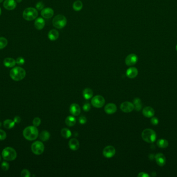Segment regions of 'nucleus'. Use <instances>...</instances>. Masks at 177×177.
<instances>
[{"label": "nucleus", "instance_id": "obj_40", "mask_svg": "<svg viewBox=\"0 0 177 177\" xmlns=\"http://www.w3.org/2000/svg\"><path fill=\"white\" fill-rule=\"evenodd\" d=\"M158 118L155 117H152L151 119V123L152 125H157L158 124Z\"/></svg>", "mask_w": 177, "mask_h": 177}, {"label": "nucleus", "instance_id": "obj_42", "mask_svg": "<svg viewBox=\"0 0 177 177\" xmlns=\"http://www.w3.org/2000/svg\"><path fill=\"white\" fill-rule=\"evenodd\" d=\"M14 121L15 123H19L20 122H21V118L19 116H16L14 118Z\"/></svg>", "mask_w": 177, "mask_h": 177}, {"label": "nucleus", "instance_id": "obj_18", "mask_svg": "<svg viewBox=\"0 0 177 177\" xmlns=\"http://www.w3.org/2000/svg\"><path fill=\"white\" fill-rule=\"evenodd\" d=\"M142 114L144 116L148 118H150L154 116L155 114L154 110L151 107H146L142 110Z\"/></svg>", "mask_w": 177, "mask_h": 177}, {"label": "nucleus", "instance_id": "obj_9", "mask_svg": "<svg viewBox=\"0 0 177 177\" xmlns=\"http://www.w3.org/2000/svg\"><path fill=\"white\" fill-rule=\"evenodd\" d=\"M102 154L105 158H112L116 154V150L114 147L108 145L104 149Z\"/></svg>", "mask_w": 177, "mask_h": 177}, {"label": "nucleus", "instance_id": "obj_47", "mask_svg": "<svg viewBox=\"0 0 177 177\" xmlns=\"http://www.w3.org/2000/svg\"><path fill=\"white\" fill-rule=\"evenodd\" d=\"M1 156H0V161H1Z\"/></svg>", "mask_w": 177, "mask_h": 177}, {"label": "nucleus", "instance_id": "obj_28", "mask_svg": "<svg viewBox=\"0 0 177 177\" xmlns=\"http://www.w3.org/2000/svg\"><path fill=\"white\" fill-rule=\"evenodd\" d=\"M83 7V3L79 0L76 1L73 5V8L75 11H80V10L82 9Z\"/></svg>", "mask_w": 177, "mask_h": 177}, {"label": "nucleus", "instance_id": "obj_4", "mask_svg": "<svg viewBox=\"0 0 177 177\" xmlns=\"http://www.w3.org/2000/svg\"><path fill=\"white\" fill-rule=\"evenodd\" d=\"M67 24V18L62 15H58L55 16L53 19V25L57 29H61L64 28Z\"/></svg>", "mask_w": 177, "mask_h": 177}, {"label": "nucleus", "instance_id": "obj_34", "mask_svg": "<svg viewBox=\"0 0 177 177\" xmlns=\"http://www.w3.org/2000/svg\"><path fill=\"white\" fill-rule=\"evenodd\" d=\"M1 168L4 171H6L9 170V164L6 162H3V163L1 164Z\"/></svg>", "mask_w": 177, "mask_h": 177}, {"label": "nucleus", "instance_id": "obj_20", "mask_svg": "<svg viewBox=\"0 0 177 177\" xmlns=\"http://www.w3.org/2000/svg\"><path fill=\"white\" fill-rule=\"evenodd\" d=\"M45 25V20L41 17L37 18L34 22L35 27L36 29L39 30H41L44 28Z\"/></svg>", "mask_w": 177, "mask_h": 177}, {"label": "nucleus", "instance_id": "obj_8", "mask_svg": "<svg viewBox=\"0 0 177 177\" xmlns=\"http://www.w3.org/2000/svg\"><path fill=\"white\" fill-rule=\"evenodd\" d=\"M105 100L100 95L95 96L91 100L92 105L95 108H102L105 105Z\"/></svg>", "mask_w": 177, "mask_h": 177}, {"label": "nucleus", "instance_id": "obj_2", "mask_svg": "<svg viewBox=\"0 0 177 177\" xmlns=\"http://www.w3.org/2000/svg\"><path fill=\"white\" fill-rule=\"evenodd\" d=\"M26 72L25 70L19 66H17L11 69L10 71L11 78L15 81H20L25 78Z\"/></svg>", "mask_w": 177, "mask_h": 177}, {"label": "nucleus", "instance_id": "obj_13", "mask_svg": "<svg viewBox=\"0 0 177 177\" xmlns=\"http://www.w3.org/2000/svg\"><path fill=\"white\" fill-rule=\"evenodd\" d=\"M3 6L7 10L11 11L16 7L17 4L15 0H5L3 3Z\"/></svg>", "mask_w": 177, "mask_h": 177}, {"label": "nucleus", "instance_id": "obj_14", "mask_svg": "<svg viewBox=\"0 0 177 177\" xmlns=\"http://www.w3.org/2000/svg\"><path fill=\"white\" fill-rule=\"evenodd\" d=\"M155 160L156 163L160 167H163L166 164V158L164 154L162 153H158L155 156Z\"/></svg>", "mask_w": 177, "mask_h": 177}, {"label": "nucleus", "instance_id": "obj_46", "mask_svg": "<svg viewBox=\"0 0 177 177\" xmlns=\"http://www.w3.org/2000/svg\"><path fill=\"white\" fill-rule=\"evenodd\" d=\"M1 125H2V123H1V122H0V127H1Z\"/></svg>", "mask_w": 177, "mask_h": 177}, {"label": "nucleus", "instance_id": "obj_29", "mask_svg": "<svg viewBox=\"0 0 177 177\" xmlns=\"http://www.w3.org/2000/svg\"><path fill=\"white\" fill-rule=\"evenodd\" d=\"M15 125V123L11 119H6L4 122V126L6 129H11Z\"/></svg>", "mask_w": 177, "mask_h": 177}, {"label": "nucleus", "instance_id": "obj_15", "mask_svg": "<svg viewBox=\"0 0 177 177\" xmlns=\"http://www.w3.org/2000/svg\"><path fill=\"white\" fill-rule=\"evenodd\" d=\"M69 111L72 115L74 116H78L81 113L80 106L76 103H73L70 106Z\"/></svg>", "mask_w": 177, "mask_h": 177}, {"label": "nucleus", "instance_id": "obj_30", "mask_svg": "<svg viewBox=\"0 0 177 177\" xmlns=\"http://www.w3.org/2000/svg\"><path fill=\"white\" fill-rule=\"evenodd\" d=\"M61 135L62 136L65 138L68 139L70 138L72 135L71 131L69 130L68 128H63L61 131Z\"/></svg>", "mask_w": 177, "mask_h": 177}, {"label": "nucleus", "instance_id": "obj_41", "mask_svg": "<svg viewBox=\"0 0 177 177\" xmlns=\"http://www.w3.org/2000/svg\"><path fill=\"white\" fill-rule=\"evenodd\" d=\"M138 177H149V175L148 174H147V173L146 172H140L138 174Z\"/></svg>", "mask_w": 177, "mask_h": 177}, {"label": "nucleus", "instance_id": "obj_43", "mask_svg": "<svg viewBox=\"0 0 177 177\" xmlns=\"http://www.w3.org/2000/svg\"><path fill=\"white\" fill-rule=\"evenodd\" d=\"M16 2H18V3H20L21 1H22V0H16Z\"/></svg>", "mask_w": 177, "mask_h": 177}, {"label": "nucleus", "instance_id": "obj_21", "mask_svg": "<svg viewBox=\"0 0 177 177\" xmlns=\"http://www.w3.org/2000/svg\"><path fill=\"white\" fill-rule=\"evenodd\" d=\"M48 37L50 41H54L58 39L59 37V33L58 31L55 29H52L49 32Z\"/></svg>", "mask_w": 177, "mask_h": 177}, {"label": "nucleus", "instance_id": "obj_3", "mask_svg": "<svg viewBox=\"0 0 177 177\" xmlns=\"http://www.w3.org/2000/svg\"><path fill=\"white\" fill-rule=\"evenodd\" d=\"M141 137L144 141L147 143H152L156 141V133L154 130L148 128L143 130L141 133Z\"/></svg>", "mask_w": 177, "mask_h": 177}, {"label": "nucleus", "instance_id": "obj_5", "mask_svg": "<svg viewBox=\"0 0 177 177\" xmlns=\"http://www.w3.org/2000/svg\"><path fill=\"white\" fill-rule=\"evenodd\" d=\"M2 156L6 161H12L17 158V152L11 147H7L2 151Z\"/></svg>", "mask_w": 177, "mask_h": 177}, {"label": "nucleus", "instance_id": "obj_38", "mask_svg": "<svg viewBox=\"0 0 177 177\" xmlns=\"http://www.w3.org/2000/svg\"><path fill=\"white\" fill-rule=\"evenodd\" d=\"M25 60L24 59V58H22V57H18L17 58V60H16V64H19V65H23V64H25Z\"/></svg>", "mask_w": 177, "mask_h": 177}, {"label": "nucleus", "instance_id": "obj_39", "mask_svg": "<svg viewBox=\"0 0 177 177\" xmlns=\"http://www.w3.org/2000/svg\"><path fill=\"white\" fill-rule=\"evenodd\" d=\"M87 121V119L85 116H80L79 119V122L81 124H85Z\"/></svg>", "mask_w": 177, "mask_h": 177}, {"label": "nucleus", "instance_id": "obj_26", "mask_svg": "<svg viewBox=\"0 0 177 177\" xmlns=\"http://www.w3.org/2000/svg\"><path fill=\"white\" fill-rule=\"evenodd\" d=\"M50 135L47 130H44L39 135V138L43 141H46L50 138Z\"/></svg>", "mask_w": 177, "mask_h": 177}, {"label": "nucleus", "instance_id": "obj_10", "mask_svg": "<svg viewBox=\"0 0 177 177\" xmlns=\"http://www.w3.org/2000/svg\"><path fill=\"white\" fill-rule=\"evenodd\" d=\"M120 109L125 113H130L134 110V105L129 101H125L120 105Z\"/></svg>", "mask_w": 177, "mask_h": 177}, {"label": "nucleus", "instance_id": "obj_33", "mask_svg": "<svg viewBox=\"0 0 177 177\" xmlns=\"http://www.w3.org/2000/svg\"><path fill=\"white\" fill-rule=\"evenodd\" d=\"M33 124L34 126L37 127L41 124V120L39 117H35L33 121Z\"/></svg>", "mask_w": 177, "mask_h": 177}, {"label": "nucleus", "instance_id": "obj_45", "mask_svg": "<svg viewBox=\"0 0 177 177\" xmlns=\"http://www.w3.org/2000/svg\"><path fill=\"white\" fill-rule=\"evenodd\" d=\"M3 0H0V3H2L3 2Z\"/></svg>", "mask_w": 177, "mask_h": 177}, {"label": "nucleus", "instance_id": "obj_11", "mask_svg": "<svg viewBox=\"0 0 177 177\" xmlns=\"http://www.w3.org/2000/svg\"><path fill=\"white\" fill-rule=\"evenodd\" d=\"M138 61L137 56L134 54H130L125 58V62L128 66H132L135 64Z\"/></svg>", "mask_w": 177, "mask_h": 177}, {"label": "nucleus", "instance_id": "obj_6", "mask_svg": "<svg viewBox=\"0 0 177 177\" xmlns=\"http://www.w3.org/2000/svg\"><path fill=\"white\" fill-rule=\"evenodd\" d=\"M23 17L27 21H32L36 19L38 16V11L35 8L29 7L25 9L22 14Z\"/></svg>", "mask_w": 177, "mask_h": 177}, {"label": "nucleus", "instance_id": "obj_31", "mask_svg": "<svg viewBox=\"0 0 177 177\" xmlns=\"http://www.w3.org/2000/svg\"><path fill=\"white\" fill-rule=\"evenodd\" d=\"M8 44L7 40L4 37H0V50H2Z\"/></svg>", "mask_w": 177, "mask_h": 177}, {"label": "nucleus", "instance_id": "obj_48", "mask_svg": "<svg viewBox=\"0 0 177 177\" xmlns=\"http://www.w3.org/2000/svg\"><path fill=\"white\" fill-rule=\"evenodd\" d=\"M176 50H177V46H176Z\"/></svg>", "mask_w": 177, "mask_h": 177}, {"label": "nucleus", "instance_id": "obj_25", "mask_svg": "<svg viewBox=\"0 0 177 177\" xmlns=\"http://www.w3.org/2000/svg\"><path fill=\"white\" fill-rule=\"evenodd\" d=\"M76 123V120L74 116H67L65 119V123L67 126L69 127H72V126H74Z\"/></svg>", "mask_w": 177, "mask_h": 177}, {"label": "nucleus", "instance_id": "obj_44", "mask_svg": "<svg viewBox=\"0 0 177 177\" xmlns=\"http://www.w3.org/2000/svg\"><path fill=\"white\" fill-rule=\"evenodd\" d=\"M1 13H2V11H1V7H0V15H1Z\"/></svg>", "mask_w": 177, "mask_h": 177}, {"label": "nucleus", "instance_id": "obj_12", "mask_svg": "<svg viewBox=\"0 0 177 177\" xmlns=\"http://www.w3.org/2000/svg\"><path fill=\"white\" fill-rule=\"evenodd\" d=\"M53 15L54 11L52 8L50 7L43 8L41 11L42 16L46 19L51 18L53 16Z\"/></svg>", "mask_w": 177, "mask_h": 177}, {"label": "nucleus", "instance_id": "obj_16", "mask_svg": "<svg viewBox=\"0 0 177 177\" xmlns=\"http://www.w3.org/2000/svg\"><path fill=\"white\" fill-rule=\"evenodd\" d=\"M117 108L115 104L112 103H109L106 105L104 108L105 112L108 114H112L116 111Z\"/></svg>", "mask_w": 177, "mask_h": 177}, {"label": "nucleus", "instance_id": "obj_27", "mask_svg": "<svg viewBox=\"0 0 177 177\" xmlns=\"http://www.w3.org/2000/svg\"><path fill=\"white\" fill-rule=\"evenodd\" d=\"M134 105V109L136 111H139L141 110L142 108V105L141 103V100L139 98H136L133 101Z\"/></svg>", "mask_w": 177, "mask_h": 177}, {"label": "nucleus", "instance_id": "obj_24", "mask_svg": "<svg viewBox=\"0 0 177 177\" xmlns=\"http://www.w3.org/2000/svg\"><path fill=\"white\" fill-rule=\"evenodd\" d=\"M157 145L158 147L162 149H165L168 146L169 143L168 141L165 139H160L157 141Z\"/></svg>", "mask_w": 177, "mask_h": 177}, {"label": "nucleus", "instance_id": "obj_7", "mask_svg": "<svg viewBox=\"0 0 177 177\" xmlns=\"http://www.w3.org/2000/svg\"><path fill=\"white\" fill-rule=\"evenodd\" d=\"M31 150L34 154L36 155H41L44 151V145L41 141H35L32 144Z\"/></svg>", "mask_w": 177, "mask_h": 177}, {"label": "nucleus", "instance_id": "obj_35", "mask_svg": "<svg viewBox=\"0 0 177 177\" xmlns=\"http://www.w3.org/2000/svg\"><path fill=\"white\" fill-rule=\"evenodd\" d=\"M6 133L4 130L0 129V140H4L6 138Z\"/></svg>", "mask_w": 177, "mask_h": 177}, {"label": "nucleus", "instance_id": "obj_22", "mask_svg": "<svg viewBox=\"0 0 177 177\" xmlns=\"http://www.w3.org/2000/svg\"><path fill=\"white\" fill-rule=\"evenodd\" d=\"M16 61L11 58H6L4 60L3 64L5 66L8 68H12L15 66Z\"/></svg>", "mask_w": 177, "mask_h": 177}, {"label": "nucleus", "instance_id": "obj_37", "mask_svg": "<svg viewBox=\"0 0 177 177\" xmlns=\"http://www.w3.org/2000/svg\"><path fill=\"white\" fill-rule=\"evenodd\" d=\"M91 109V105L89 103H86L83 105V110L85 112H88Z\"/></svg>", "mask_w": 177, "mask_h": 177}, {"label": "nucleus", "instance_id": "obj_19", "mask_svg": "<svg viewBox=\"0 0 177 177\" xmlns=\"http://www.w3.org/2000/svg\"><path fill=\"white\" fill-rule=\"evenodd\" d=\"M69 148L73 151L77 150L80 147L79 142L77 139L75 138L71 139L69 142Z\"/></svg>", "mask_w": 177, "mask_h": 177}, {"label": "nucleus", "instance_id": "obj_1", "mask_svg": "<svg viewBox=\"0 0 177 177\" xmlns=\"http://www.w3.org/2000/svg\"><path fill=\"white\" fill-rule=\"evenodd\" d=\"M23 135L27 140L33 141L38 137L39 130L34 126H28L23 130Z\"/></svg>", "mask_w": 177, "mask_h": 177}, {"label": "nucleus", "instance_id": "obj_36", "mask_svg": "<svg viewBox=\"0 0 177 177\" xmlns=\"http://www.w3.org/2000/svg\"><path fill=\"white\" fill-rule=\"evenodd\" d=\"M44 7V4L43 2H39L36 4V8L39 11L42 10Z\"/></svg>", "mask_w": 177, "mask_h": 177}, {"label": "nucleus", "instance_id": "obj_17", "mask_svg": "<svg viewBox=\"0 0 177 177\" xmlns=\"http://www.w3.org/2000/svg\"><path fill=\"white\" fill-rule=\"evenodd\" d=\"M138 73V70L135 67H130L128 68L126 71V76L130 78H135Z\"/></svg>", "mask_w": 177, "mask_h": 177}, {"label": "nucleus", "instance_id": "obj_23", "mask_svg": "<svg viewBox=\"0 0 177 177\" xmlns=\"http://www.w3.org/2000/svg\"><path fill=\"white\" fill-rule=\"evenodd\" d=\"M83 97L86 99H90V98H91L92 97H93V92L91 89L87 88L83 90Z\"/></svg>", "mask_w": 177, "mask_h": 177}, {"label": "nucleus", "instance_id": "obj_32", "mask_svg": "<svg viewBox=\"0 0 177 177\" xmlns=\"http://www.w3.org/2000/svg\"><path fill=\"white\" fill-rule=\"evenodd\" d=\"M21 176L22 177H30L31 176L30 172L27 169L22 170Z\"/></svg>", "mask_w": 177, "mask_h": 177}]
</instances>
